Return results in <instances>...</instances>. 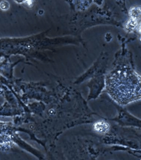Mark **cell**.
<instances>
[{
	"label": "cell",
	"instance_id": "1",
	"mask_svg": "<svg viewBox=\"0 0 141 160\" xmlns=\"http://www.w3.org/2000/svg\"><path fill=\"white\" fill-rule=\"evenodd\" d=\"M107 89L117 102L128 104L141 98V78L131 69L121 68L110 75Z\"/></svg>",
	"mask_w": 141,
	"mask_h": 160
},
{
	"label": "cell",
	"instance_id": "2",
	"mask_svg": "<svg viewBox=\"0 0 141 160\" xmlns=\"http://www.w3.org/2000/svg\"><path fill=\"white\" fill-rule=\"evenodd\" d=\"M109 125L104 121L96 122L94 125V130L99 133H105L109 130Z\"/></svg>",
	"mask_w": 141,
	"mask_h": 160
},
{
	"label": "cell",
	"instance_id": "3",
	"mask_svg": "<svg viewBox=\"0 0 141 160\" xmlns=\"http://www.w3.org/2000/svg\"><path fill=\"white\" fill-rule=\"evenodd\" d=\"M136 25H137V21L134 20V19L130 20L128 23L127 26H128V27L127 28L130 29H133L134 28H135Z\"/></svg>",
	"mask_w": 141,
	"mask_h": 160
},
{
	"label": "cell",
	"instance_id": "4",
	"mask_svg": "<svg viewBox=\"0 0 141 160\" xmlns=\"http://www.w3.org/2000/svg\"><path fill=\"white\" fill-rule=\"evenodd\" d=\"M0 7L3 10H7L8 8H9V4L8 2H2L1 4H0Z\"/></svg>",
	"mask_w": 141,
	"mask_h": 160
}]
</instances>
